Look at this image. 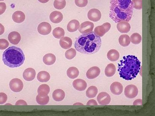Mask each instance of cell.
<instances>
[{"instance_id": "6da1fadb", "label": "cell", "mask_w": 155, "mask_h": 116, "mask_svg": "<svg viewBox=\"0 0 155 116\" xmlns=\"http://www.w3.org/2000/svg\"><path fill=\"white\" fill-rule=\"evenodd\" d=\"M102 45L101 39L94 32L84 34L78 37L75 43L77 51L86 55L94 54L99 51Z\"/></svg>"}, {"instance_id": "7a4b0ae2", "label": "cell", "mask_w": 155, "mask_h": 116, "mask_svg": "<svg viewBox=\"0 0 155 116\" xmlns=\"http://www.w3.org/2000/svg\"><path fill=\"white\" fill-rule=\"evenodd\" d=\"M110 7V17L115 23L131 19L134 8L131 0H111Z\"/></svg>"}, {"instance_id": "3957f363", "label": "cell", "mask_w": 155, "mask_h": 116, "mask_svg": "<svg viewBox=\"0 0 155 116\" xmlns=\"http://www.w3.org/2000/svg\"><path fill=\"white\" fill-rule=\"evenodd\" d=\"M141 62L133 55L124 57L118 64V71L121 77L127 80L136 78L141 69Z\"/></svg>"}, {"instance_id": "277c9868", "label": "cell", "mask_w": 155, "mask_h": 116, "mask_svg": "<svg viewBox=\"0 0 155 116\" xmlns=\"http://www.w3.org/2000/svg\"><path fill=\"white\" fill-rule=\"evenodd\" d=\"M25 58L23 50L14 46L9 47L5 50L3 55L4 64L11 68L21 66L24 63Z\"/></svg>"}, {"instance_id": "5b68a950", "label": "cell", "mask_w": 155, "mask_h": 116, "mask_svg": "<svg viewBox=\"0 0 155 116\" xmlns=\"http://www.w3.org/2000/svg\"><path fill=\"white\" fill-rule=\"evenodd\" d=\"M9 87L14 92H19L21 91L23 87V84L20 79L18 78L12 79L9 84Z\"/></svg>"}, {"instance_id": "8992f818", "label": "cell", "mask_w": 155, "mask_h": 116, "mask_svg": "<svg viewBox=\"0 0 155 116\" xmlns=\"http://www.w3.org/2000/svg\"><path fill=\"white\" fill-rule=\"evenodd\" d=\"M111 28V24L110 23H106L101 26L96 27L94 30V32L98 36L102 37L110 31Z\"/></svg>"}, {"instance_id": "52a82bcc", "label": "cell", "mask_w": 155, "mask_h": 116, "mask_svg": "<svg viewBox=\"0 0 155 116\" xmlns=\"http://www.w3.org/2000/svg\"><path fill=\"white\" fill-rule=\"evenodd\" d=\"M138 93V89L135 85H128L125 89V95L127 98L133 99L136 97Z\"/></svg>"}, {"instance_id": "ba28073f", "label": "cell", "mask_w": 155, "mask_h": 116, "mask_svg": "<svg viewBox=\"0 0 155 116\" xmlns=\"http://www.w3.org/2000/svg\"><path fill=\"white\" fill-rule=\"evenodd\" d=\"M101 16V12L97 9H91L88 13V18L93 22H97L99 21Z\"/></svg>"}, {"instance_id": "9c48e42d", "label": "cell", "mask_w": 155, "mask_h": 116, "mask_svg": "<svg viewBox=\"0 0 155 116\" xmlns=\"http://www.w3.org/2000/svg\"><path fill=\"white\" fill-rule=\"evenodd\" d=\"M94 26V23L91 22H85L81 24L79 28V31L82 34L89 33L92 31Z\"/></svg>"}, {"instance_id": "30bf717a", "label": "cell", "mask_w": 155, "mask_h": 116, "mask_svg": "<svg viewBox=\"0 0 155 116\" xmlns=\"http://www.w3.org/2000/svg\"><path fill=\"white\" fill-rule=\"evenodd\" d=\"M37 30L39 33L41 35H47L51 33V25L48 23L43 22L39 25Z\"/></svg>"}, {"instance_id": "8fae6325", "label": "cell", "mask_w": 155, "mask_h": 116, "mask_svg": "<svg viewBox=\"0 0 155 116\" xmlns=\"http://www.w3.org/2000/svg\"><path fill=\"white\" fill-rule=\"evenodd\" d=\"M97 99L100 104L106 105L110 103L111 98L109 94L106 92H102L98 95Z\"/></svg>"}, {"instance_id": "7c38bea8", "label": "cell", "mask_w": 155, "mask_h": 116, "mask_svg": "<svg viewBox=\"0 0 155 116\" xmlns=\"http://www.w3.org/2000/svg\"><path fill=\"white\" fill-rule=\"evenodd\" d=\"M117 28L118 31L121 33H127L130 31L131 26L126 21H122L118 23Z\"/></svg>"}, {"instance_id": "4fadbf2b", "label": "cell", "mask_w": 155, "mask_h": 116, "mask_svg": "<svg viewBox=\"0 0 155 116\" xmlns=\"http://www.w3.org/2000/svg\"><path fill=\"white\" fill-rule=\"evenodd\" d=\"M100 70L97 67H93L88 70L86 76L89 79H94L100 75Z\"/></svg>"}, {"instance_id": "5bb4252c", "label": "cell", "mask_w": 155, "mask_h": 116, "mask_svg": "<svg viewBox=\"0 0 155 116\" xmlns=\"http://www.w3.org/2000/svg\"><path fill=\"white\" fill-rule=\"evenodd\" d=\"M36 74L35 70L33 69L28 68L25 70L23 72V78L27 81H31L35 79Z\"/></svg>"}, {"instance_id": "9a60e30c", "label": "cell", "mask_w": 155, "mask_h": 116, "mask_svg": "<svg viewBox=\"0 0 155 116\" xmlns=\"http://www.w3.org/2000/svg\"><path fill=\"white\" fill-rule=\"evenodd\" d=\"M73 85L74 88L79 91H83L87 87V83L84 80L78 79L73 82Z\"/></svg>"}, {"instance_id": "2e32d148", "label": "cell", "mask_w": 155, "mask_h": 116, "mask_svg": "<svg viewBox=\"0 0 155 116\" xmlns=\"http://www.w3.org/2000/svg\"><path fill=\"white\" fill-rule=\"evenodd\" d=\"M110 89L111 92L116 95H120L122 92L123 87L120 83L116 82L113 83L111 85Z\"/></svg>"}, {"instance_id": "e0dca14e", "label": "cell", "mask_w": 155, "mask_h": 116, "mask_svg": "<svg viewBox=\"0 0 155 116\" xmlns=\"http://www.w3.org/2000/svg\"><path fill=\"white\" fill-rule=\"evenodd\" d=\"M49 18L51 22L55 23H58L62 21L63 16L60 12L54 11L50 14Z\"/></svg>"}, {"instance_id": "ac0fdd59", "label": "cell", "mask_w": 155, "mask_h": 116, "mask_svg": "<svg viewBox=\"0 0 155 116\" xmlns=\"http://www.w3.org/2000/svg\"><path fill=\"white\" fill-rule=\"evenodd\" d=\"M8 39L10 43L14 45H17L21 39V37L18 32L13 31L9 33Z\"/></svg>"}, {"instance_id": "d6986e66", "label": "cell", "mask_w": 155, "mask_h": 116, "mask_svg": "<svg viewBox=\"0 0 155 116\" xmlns=\"http://www.w3.org/2000/svg\"><path fill=\"white\" fill-rule=\"evenodd\" d=\"M25 18L24 13L20 11L15 12L12 15L13 21L17 23H21L23 22L25 20Z\"/></svg>"}, {"instance_id": "ffe728a7", "label": "cell", "mask_w": 155, "mask_h": 116, "mask_svg": "<svg viewBox=\"0 0 155 116\" xmlns=\"http://www.w3.org/2000/svg\"><path fill=\"white\" fill-rule=\"evenodd\" d=\"M59 44L62 48L68 49L71 47L73 42L70 38L68 37H65L61 38L59 41Z\"/></svg>"}, {"instance_id": "44dd1931", "label": "cell", "mask_w": 155, "mask_h": 116, "mask_svg": "<svg viewBox=\"0 0 155 116\" xmlns=\"http://www.w3.org/2000/svg\"><path fill=\"white\" fill-rule=\"evenodd\" d=\"M65 96V93L61 89H56L53 93V99L57 102L62 101L64 99Z\"/></svg>"}, {"instance_id": "7402d4cb", "label": "cell", "mask_w": 155, "mask_h": 116, "mask_svg": "<svg viewBox=\"0 0 155 116\" xmlns=\"http://www.w3.org/2000/svg\"><path fill=\"white\" fill-rule=\"evenodd\" d=\"M80 27L79 22L75 19L71 20L70 21L67 26V29L70 32H75Z\"/></svg>"}, {"instance_id": "603a6c76", "label": "cell", "mask_w": 155, "mask_h": 116, "mask_svg": "<svg viewBox=\"0 0 155 116\" xmlns=\"http://www.w3.org/2000/svg\"><path fill=\"white\" fill-rule=\"evenodd\" d=\"M107 57L108 59L110 61L115 62L117 61L119 59L120 55L117 50L112 49L108 52Z\"/></svg>"}, {"instance_id": "cb8c5ba5", "label": "cell", "mask_w": 155, "mask_h": 116, "mask_svg": "<svg viewBox=\"0 0 155 116\" xmlns=\"http://www.w3.org/2000/svg\"><path fill=\"white\" fill-rule=\"evenodd\" d=\"M56 59L55 55L52 53H48L44 55L43 61L45 64L49 65L54 64L56 61Z\"/></svg>"}, {"instance_id": "d4e9b609", "label": "cell", "mask_w": 155, "mask_h": 116, "mask_svg": "<svg viewBox=\"0 0 155 116\" xmlns=\"http://www.w3.org/2000/svg\"><path fill=\"white\" fill-rule=\"evenodd\" d=\"M118 41L121 46L124 47L128 46L131 42L130 37L126 34L121 35L119 38Z\"/></svg>"}, {"instance_id": "484cf974", "label": "cell", "mask_w": 155, "mask_h": 116, "mask_svg": "<svg viewBox=\"0 0 155 116\" xmlns=\"http://www.w3.org/2000/svg\"><path fill=\"white\" fill-rule=\"evenodd\" d=\"M50 78V76L49 73L45 71H40L37 75V79L41 82H47L49 80Z\"/></svg>"}, {"instance_id": "4316f807", "label": "cell", "mask_w": 155, "mask_h": 116, "mask_svg": "<svg viewBox=\"0 0 155 116\" xmlns=\"http://www.w3.org/2000/svg\"><path fill=\"white\" fill-rule=\"evenodd\" d=\"M116 67L115 65L112 63L107 65L105 69V74L108 77H111L113 76L116 72Z\"/></svg>"}, {"instance_id": "83f0119b", "label": "cell", "mask_w": 155, "mask_h": 116, "mask_svg": "<svg viewBox=\"0 0 155 116\" xmlns=\"http://www.w3.org/2000/svg\"><path fill=\"white\" fill-rule=\"evenodd\" d=\"M79 73L78 69L74 67H70L67 71V74L68 77L71 79L77 78L79 76Z\"/></svg>"}, {"instance_id": "f1b7e54d", "label": "cell", "mask_w": 155, "mask_h": 116, "mask_svg": "<svg viewBox=\"0 0 155 116\" xmlns=\"http://www.w3.org/2000/svg\"><path fill=\"white\" fill-rule=\"evenodd\" d=\"M50 91V88L49 86L45 84L39 86L37 90L38 94L41 96L48 95Z\"/></svg>"}, {"instance_id": "f546056e", "label": "cell", "mask_w": 155, "mask_h": 116, "mask_svg": "<svg viewBox=\"0 0 155 116\" xmlns=\"http://www.w3.org/2000/svg\"><path fill=\"white\" fill-rule=\"evenodd\" d=\"M98 92L97 88L94 86L89 87L86 92V96L89 98H94L96 97Z\"/></svg>"}, {"instance_id": "4dcf8cb0", "label": "cell", "mask_w": 155, "mask_h": 116, "mask_svg": "<svg viewBox=\"0 0 155 116\" xmlns=\"http://www.w3.org/2000/svg\"><path fill=\"white\" fill-rule=\"evenodd\" d=\"M37 103L40 105H45L49 101V98L48 95L41 96L38 94L36 98Z\"/></svg>"}, {"instance_id": "1f68e13d", "label": "cell", "mask_w": 155, "mask_h": 116, "mask_svg": "<svg viewBox=\"0 0 155 116\" xmlns=\"http://www.w3.org/2000/svg\"><path fill=\"white\" fill-rule=\"evenodd\" d=\"M53 36L55 38L60 39L64 37L65 33L64 30L63 28L58 27L53 30Z\"/></svg>"}, {"instance_id": "d6a6232c", "label": "cell", "mask_w": 155, "mask_h": 116, "mask_svg": "<svg viewBox=\"0 0 155 116\" xmlns=\"http://www.w3.org/2000/svg\"><path fill=\"white\" fill-rule=\"evenodd\" d=\"M131 42L134 44H138L142 41V37L141 35L137 33H133L130 37Z\"/></svg>"}, {"instance_id": "836d02e7", "label": "cell", "mask_w": 155, "mask_h": 116, "mask_svg": "<svg viewBox=\"0 0 155 116\" xmlns=\"http://www.w3.org/2000/svg\"><path fill=\"white\" fill-rule=\"evenodd\" d=\"M66 4L65 0H55L54 3V6L56 9H62L65 7Z\"/></svg>"}, {"instance_id": "e575fe53", "label": "cell", "mask_w": 155, "mask_h": 116, "mask_svg": "<svg viewBox=\"0 0 155 116\" xmlns=\"http://www.w3.org/2000/svg\"><path fill=\"white\" fill-rule=\"evenodd\" d=\"M76 55V50L73 48H71L67 50L65 53V57L67 59H71L74 58Z\"/></svg>"}, {"instance_id": "d590c367", "label": "cell", "mask_w": 155, "mask_h": 116, "mask_svg": "<svg viewBox=\"0 0 155 116\" xmlns=\"http://www.w3.org/2000/svg\"><path fill=\"white\" fill-rule=\"evenodd\" d=\"M133 8L136 9L140 10L142 8V0H132Z\"/></svg>"}, {"instance_id": "8d00e7d4", "label": "cell", "mask_w": 155, "mask_h": 116, "mask_svg": "<svg viewBox=\"0 0 155 116\" xmlns=\"http://www.w3.org/2000/svg\"><path fill=\"white\" fill-rule=\"evenodd\" d=\"M9 43L7 40L3 39H0V49L4 50L9 46Z\"/></svg>"}, {"instance_id": "74e56055", "label": "cell", "mask_w": 155, "mask_h": 116, "mask_svg": "<svg viewBox=\"0 0 155 116\" xmlns=\"http://www.w3.org/2000/svg\"><path fill=\"white\" fill-rule=\"evenodd\" d=\"M76 5L80 7H84L87 6L88 3V0H75Z\"/></svg>"}, {"instance_id": "f35d334b", "label": "cell", "mask_w": 155, "mask_h": 116, "mask_svg": "<svg viewBox=\"0 0 155 116\" xmlns=\"http://www.w3.org/2000/svg\"><path fill=\"white\" fill-rule=\"evenodd\" d=\"M7 95L4 93H0V104H4L7 102Z\"/></svg>"}, {"instance_id": "ab89813d", "label": "cell", "mask_w": 155, "mask_h": 116, "mask_svg": "<svg viewBox=\"0 0 155 116\" xmlns=\"http://www.w3.org/2000/svg\"><path fill=\"white\" fill-rule=\"evenodd\" d=\"M7 9L6 3H0V15L3 14Z\"/></svg>"}, {"instance_id": "60d3db41", "label": "cell", "mask_w": 155, "mask_h": 116, "mask_svg": "<svg viewBox=\"0 0 155 116\" xmlns=\"http://www.w3.org/2000/svg\"><path fill=\"white\" fill-rule=\"evenodd\" d=\"M87 105H97L98 104L96 101L94 99H91L88 101L87 103Z\"/></svg>"}, {"instance_id": "b9f144b4", "label": "cell", "mask_w": 155, "mask_h": 116, "mask_svg": "<svg viewBox=\"0 0 155 116\" xmlns=\"http://www.w3.org/2000/svg\"><path fill=\"white\" fill-rule=\"evenodd\" d=\"M27 104L26 102L25 101L22 100H19L17 101L15 103V105H27Z\"/></svg>"}, {"instance_id": "7bdbcfd3", "label": "cell", "mask_w": 155, "mask_h": 116, "mask_svg": "<svg viewBox=\"0 0 155 116\" xmlns=\"http://www.w3.org/2000/svg\"><path fill=\"white\" fill-rule=\"evenodd\" d=\"M142 100L141 99H138L135 101L133 103V105H142Z\"/></svg>"}, {"instance_id": "ee69618b", "label": "cell", "mask_w": 155, "mask_h": 116, "mask_svg": "<svg viewBox=\"0 0 155 116\" xmlns=\"http://www.w3.org/2000/svg\"><path fill=\"white\" fill-rule=\"evenodd\" d=\"M5 31V28L3 25L0 23V35L3 34Z\"/></svg>"}, {"instance_id": "f6af8a7d", "label": "cell", "mask_w": 155, "mask_h": 116, "mask_svg": "<svg viewBox=\"0 0 155 116\" xmlns=\"http://www.w3.org/2000/svg\"><path fill=\"white\" fill-rule=\"evenodd\" d=\"M38 1L41 3H47L49 0H38Z\"/></svg>"}, {"instance_id": "bcb514c9", "label": "cell", "mask_w": 155, "mask_h": 116, "mask_svg": "<svg viewBox=\"0 0 155 116\" xmlns=\"http://www.w3.org/2000/svg\"><path fill=\"white\" fill-rule=\"evenodd\" d=\"M4 1V0H0V1Z\"/></svg>"}, {"instance_id": "7dc6e473", "label": "cell", "mask_w": 155, "mask_h": 116, "mask_svg": "<svg viewBox=\"0 0 155 116\" xmlns=\"http://www.w3.org/2000/svg\"><path fill=\"white\" fill-rule=\"evenodd\" d=\"M60 1H61V0H60Z\"/></svg>"}]
</instances>
